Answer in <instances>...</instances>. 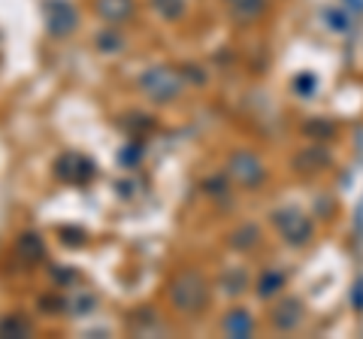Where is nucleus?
Here are the masks:
<instances>
[{"mask_svg":"<svg viewBox=\"0 0 363 339\" xmlns=\"http://www.w3.org/2000/svg\"><path fill=\"white\" fill-rule=\"evenodd\" d=\"M300 321H303V300H297V297H285L276 306V312H272V324L285 333L297 330Z\"/></svg>","mask_w":363,"mask_h":339,"instance_id":"nucleus-4","label":"nucleus"},{"mask_svg":"<svg viewBox=\"0 0 363 339\" xmlns=\"http://www.w3.org/2000/svg\"><path fill=\"white\" fill-rule=\"evenodd\" d=\"M209 300V285H206V279H203L200 273H194V269H188V273H182L176 279V285H173V303L179 309H185V312H197L203 309V303Z\"/></svg>","mask_w":363,"mask_h":339,"instance_id":"nucleus-1","label":"nucleus"},{"mask_svg":"<svg viewBox=\"0 0 363 339\" xmlns=\"http://www.w3.org/2000/svg\"><path fill=\"white\" fill-rule=\"evenodd\" d=\"M245 282H248L245 273H233V279L227 276V282H224L227 288H224V291H227V294H242V291H245Z\"/></svg>","mask_w":363,"mask_h":339,"instance_id":"nucleus-9","label":"nucleus"},{"mask_svg":"<svg viewBox=\"0 0 363 339\" xmlns=\"http://www.w3.org/2000/svg\"><path fill=\"white\" fill-rule=\"evenodd\" d=\"M227 173H230L240 185H260L267 176V170L260 164V157H255L252 152H236L230 157V164H227Z\"/></svg>","mask_w":363,"mask_h":339,"instance_id":"nucleus-3","label":"nucleus"},{"mask_svg":"<svg viewBox=\"0 0 363 339\" xmlns=\"http://www.w3.org/2000/svg\"><path fill=\"white\" fill-rule=\"evenodd\" d=\"M276 228L291 245H303L312 240V221L303 216L300 209H281L276 212Z\"/></svg>","mask_w":363,"mask_h":339,"instance_id":"nucleus-2","label":"nucleus"},{"mask_svg":"<svg viewBox=\"0 0 363 339\" xmlns=\"http://www.w3.org/2000/svg\"><path fill=\"white\" fill-rule=\"evenodd\" d=\"M224 330H227V336H248L255 330V321H252V315H248L245 309H233L230 315L224 318Z\"/></svg>","mask_w":363,"mask_h":339,"instance_id":"nucleus-5","label":"nucleus"},{"mask_svg":"<svg viewBox=\"0 0 363 339\" xmlns=\"http://www.w3.org/2000/svg\"><path fill=\"white\" fill-rule=\"evenodd\" d=\"M257 236H260V230L255 228V224H242V228L230 236V245L240 248V252H245V248H252L257 243Z\"/></svg>","mask_w":363,"mask_h":339,"instance_id":"nucleus-7","label":"nucleus"},{"mask_svg":"<svg viewBox=\"0 0 363 339\" xmlns=\"http://www.w3.org/2000/svg\"><path fill=\"white\" fill-rule=\"evenodd\" d=\"M227 4H230L233 16L240 21H252L264 13V0H227Z\"/></svg>","mask_w":363,"mask_h":339,"instance_id":"nucleus-6","label":"nucleus"},{"mask_svg":"<svg viewBox=\"0 0 363 339\" xmlns=\"http://www.w3.org/2000/svg\"><path fill=\"white\" fill-rule=\"evenodd\" d=\"M281 285H285V276L276 273V269H269V273L260 276V282H257V294H260V297H272V294H276Z\"/></svg>","mask_w":363,"mask_h":339,"instance_id":"nucleus-8","label":"nucleus"}]
</instances>
